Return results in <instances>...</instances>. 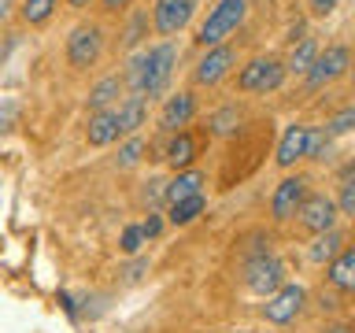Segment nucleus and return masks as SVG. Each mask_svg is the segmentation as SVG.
<instances>
[{
  "label": "nucleus",
  "instance_id": "nucleus-16",
  "mask_svg": "<svg viewBox=\"0 0 355 333\" xmlns=\"http://www.w3.org/2000/svg\"><path fill=\"white\" fill-rule=\"evenodd\" d=\"M204 171H178L171 185H163V200L166 204H178V200H189L196 193H204Z\"/></svg>",
  "mask_w": 355,
  "mask_h": 333
},
{
  "label": "nucleus",
  "instance_id": "nucleus-39",
  "mask_svg": "<svg viewBox=\"0 0 355 333\" xmlns=\"http://www.w3.org/2000/svg\"><path fill=\"white\" fill-rule=\"evenodd\" d=\"M348 74H352V85H355V63H352V67H348Z\"/></svg>",
  "mask_w": 355,
  "mask_h": 333
},
{
  "label": "nucleus",
  "instance_id": "nucleus-24",
  "mask_svg": "<svg viewBox=\"0 0 355 333\" xmlns=\"http://www.w3.org/2000/svg\"><path fill=\"white\" fill-rule=\"evenodd\" d=\"M329 144H333V137L326 133V126H307V152H304V160H326Z\"/></svg>",
  "mask_w": 355,
  "mask_h": 333
},
{
  "label": "nucleus",
  "instance_id": "nucleus-27",
  "mask_svg": "<svg viewBox=\"0 0 355 333\" xmlns=\"http://www.w3.org/2000/svg\"><path fill=\"white\" fill-rule=\"evenodd\" d=\"M237 122H241V111L237 108H222V111L211 115V133H230Z\"/></svg>",
  "mask_w": 355,
  "mask_h": 333
},
{
  "label": "nucleus",
  "instance_id": "nucleus-13",
  "mask_svg": "<svg viewBox=\"0 0 355 333\" xmlns=\"http://www.w3.org/2000/svg\"><path fill=\"white\" fill-rule=\"evenodd\" d=\"M144 119H148V100L137 96V93H130V96L119 104V111H115L119 137H133V133H137V130L144 126Z\"/></svg>",
  "mask_w": 355,
  "mask_h": 333
},
{
  "label": "nucleus",
  "instance_id": "nucleus-32",
  "mask_svg": "<svg viewBox=\"0 0 355 333\" xmlns=\"http://www.w3.org/2000/svg\"><path fill=\"white\" fill-rule=\"evenodd\" d=\"M144 26H148V15H144V11H137V15L130 19V26H126V44H137Z\"/></svg>",
  "mask_w": 355,
  "mask_h": 333
},
{
  "label": "nucleus",
  "instance_id": "nucleus-26",
  "mask_svg": "<svg viewBox=\"0 0 355 333\" xmlns=\"http://www.w3.org/2000/svg\"><path fill=\"white\" fill-rule=\"evenodd\" d=\"M141 155H144V141L137 137V133H133V137L119 148L115 163H119V166H137V163H141Z\"/></svg>",
  "mask_w": 355,
  "mask_h": 333
},
{
  "label": "nucleus",
  "instance_id": "nucleus-11",
  "mask_svg": "<svg viewBox=\"0 0 355 333\" xmlns=\"http://www.w3.org/2000/svg\"><path fill=\"white\" fill-rule=\"evenodd\" d=\"M233 63H237V52H233L230 44L207 49V56L196 63V71H193V82H196V85H218L222 78L233 71Z\"/></svg>",
  "mask_w": 355,
  "mask_h": 333
},
{
  "label": "nucleus",
  "instance_id": "nucleus-9",
  "mask_svg": "<svg viewBox=\"0 0 355 333\" xmlns=\"http://www.w3.org/2000/svg\"><path fill=\"white\" fill-rule=\"evenodd\" d=\"M304 200H307V178H304V174L285 178V182L274 189V196H270V215H274L277 222H288L293 215H300Z\"/></svg>",
  "mask_w": 355,
  "mask_h": 333
},
{
  "label": "nucleus",
  "instance_id": "nucleus-33",
  "mask_svg": "<svg viewBox=\"0 0 355 333\" xmlns=\"http://www.w3.org/2000/svg\"><path fill=\"white\" fill-rule=\"evenodd\" d=\"M133 0H100V8L107 11V15H119V11H126Z\"/></svg>",
  "mask_w": 355,
  "mask_h": 333
},
{
  "label": "nucleus",
  "instance_id": "nucleus-22",
  "mask_svg": "<svg viewBox=\"0 0 355 333\" xmlns=\"http://www.w3.org/2000/svg\"><path fill=\"white\" fill-rule=\"evenodd\" d=\"M340 244H344V237L337 230H326V233H318L315 237V244H311V259L315 263H329L333 255L340 252Z\"/></svg>",
  "mask_w": 355,
  "mask_h": 333
},
{
  "label": "nucleus",
  "instance_id": "nucleus-17",
  "mask_svg": "<svg viewBox=\"0 0 355 333\" xmlns=\"http://www.w3.org/2000/svg\"><path fill=\"white\" fill-rule=\"evenodd\" d=\"M119 137V122H115V111H93L89 115V126H85V141L93 148H104Z\"/></svg>",
  "mask_w": 355,
  "mask_h": 333
},
{
  "label": "nucleus",
  "instance_id": "nucleus-10",
  "mask_svg": "<svg viewBox=\"0 0 355 333\" xmlns=\"http://www.w3.org/2000/svg\"><path fill=\"white\" fill-rule=\"evenodd\" d=\"M300 222H304V230H311L318 237V233L337 226V204L326 193H307L304 207H300Z\"/></svg>",
  "mask_w": 355,
  "mask_h": 333
},
{
  "label": "nucleus",
  "instance_id": "nucleus-15",
  "mask_svg": "<svg viewBox=\"0 0 355 333\" xmlns=\"http://www.w3.org/2000/svg\"><path fill=\"white\" fill-rule=\"evenodd\" d=\"M329 285L340 289V293H355V244L340 248L329 259Z\"/></svg>",
  "mask_w": 355,
  "mask_h": 333
},
{
  "label": "nucleus",
  "instance_id": "nucleus-29",
  "mask_svg": "<svg viewBox=\"0 0 355 333\" xmlns=\"http://www.w3.org/2000/svg\"><path fill=\"white\" fill-rule=\"evenodd\" d=\"M15 119H19V100H11V96H0V133L15 126Z\"/></svg>",
  "mask_w": 355,
  "mask_h": 333
},
{
  "label": "nucleus",
  "instance_id": "nucleus-4",
  "mask_svg": "<svg viewBox=\"0 0 355 333\" xmlns=\"http://www.w3.org/2000/svg\"><path fill=\"white\" fill-rule=\"evenodd\" d=\"M100 52H104V30L96 22H78L67 37V63L74 71H89L100 60Z\"/></svg>",
  "mask_w": 355,
  "mask_h": 333
},
{
  "label": "nucleus",
  "instance_id": "nucleus-2",
  "mask_svg": "<svg viewBox=\"0 0 355 333\" xmlns=\"http://www.w3.org/2000/svg\"><path fill=\"white\" fill-rule=\"evenodd\" d=\"M178 67V49L171 41L141 52V96H159L171 85V74Z\"/></svg>",
  "mask_w": 355,
  "mask_h": 333
},
{
  "label": "nucleus",
  "instance_id": "nucleus-12",
  "mask_svg": "<svg viewBox=\"0 0 355 333\" xmlns=\"http://www.w3.org/2000/svg\"><path fill=\"white\" fill-rule=\"evenodd\" d=\"M196 115V96L193 93H171L166 96V104L159 111V130L166 133H178L182 126H189Z\"/></svg>",
  "mask_w": 355,
  "mask_h": 333
},
{
  "label": "nucleus",
  "instance_id": "nucleus-30",
  "mask_svg": "<svg viewBox=\"0 0 355 333\" xmlns=\"http://www.w3.org/2000/svg\"><path fill=\"white\" fill-rule=\"evenodd\" d=\"M141 244H144L141 226H126V233H122V252H126V255H137Z\"/></svg>",
  "mask_w": 355,
  "mask_h": 333
},
{
  "label": "nucleus",
  "instance_id": "nucleus-34",
  "mask_svg": "<svg viewBox=\"0 0 355 333\" xmlns=\"http://www.w3.org/2000/svg\"><path fill=\"white\" fill-rule=\"evenodd\" d=\"M159 230H163V222L155 219V215H148V222H141V233H144V237H159Z\"/></svg>",
  "mask_w": 355,
  "mask_h": 333
},
{
  "label": "nucleus",
  "instance_id": "nucleus-6",
  "mask_svg": "<svg viewBox=\"0 0 355 333\" xmlns=\"http://www.w3.org/2000/svg\"><path fill=\"white\" fill-rule=\"evenodd\" d=\"M348 67H352V52L344 49V44H329L326 52L315 56L311 71L304 74V78H307V89H322V85L337 82L340 74H348Z\"/></svg>",
  "mask_w": 355,
  "mask_h": 333
},
{
  "label": "nucleus",
  "instance_id": "nucleus-8",
  "mask_svg": "<svg viewBox=\"0 0 355 333\" xmlns=\"http://www.w3.org/2000/svg\"><path fill=\"white\" fill-rule=\"evenodd\" d=\"M196 4H200V0H155V8H152V26H155V33L171 37V33L185 30L189 19L196 15Z\"/></svg>",
  "mask_w": 355,
  "mask_h": 333
},
{
  "label": "nucleus",
  "instance_id": "nucleus-38",
  "mask_svg": "<svg viewBox=\"0 0 355 333\" xmlns=\"http://www.w3.org/2000/svg\"><path fill=\"white\" fill-rule=\"evenodd\" d=\"M329 333H355V330H352V326H333Z\"/></svg>",
  "mask_w": 355,
  "mask_h": 333
},
{
  "label": "nucleus",
  "instance_id": "nucleus-37",
  "mask_svg": "<svg viewBox=\"0 0 355 333\" xmlns=\"http://www.w3.org/2000/svg\"><path fill=\"white\" fill-rule=\"evenodd\" d=\"M71 8H89V0H67Z\"/></svg>",
  "mask_w": 355,
  "mask_h": 333
},
{
  "label": "nucleus",
  "instance_id": "nucleus-25",
  "mask_svg": "<svg viewBox=\"0 0 355 333\" xmlns=\"http://www.w3.org/2000/svg\"><path fill=\"white\" fill-rule=\"evenodd\" d=\"M352 130H355V108H340L337 115L326 122V133H329V137H344V133H352Z\"/></svg>",
  "mask_w": 355,
  "mask_h": 333
},
{
  "label": "nucleus",
  "instance_id": "nucleus-5",
  "mask_svg": "<svg viewBox=\"0 0 355 333\" xmlns=\"http://www.w3.org/2000/svg\"><path fill=\"white\" fill-rule=\"evenodd\" d=\"M285 63L282 60H270V56H259V60L244 63L241 74H237V89L241 93H274V89L285 85Z\"/></svg>",
  "mask_w": 355,
  "mask_h": 333
},
{
  "label": "nucleus",
  "instance_id": "nucleus-14",
  "mask_svg": "<svg viewBox=\"0 0 355 333\" xmlns=\"http://www.w3.org/2000/svg\"><path fill=\"white\" fill-rule=\"evenodd\" d=\"M304 152H307V126L293 122L277 141V166H293L296 160H304Z\"/></svg>",
  "mask_w": 355,
  "mask_h": 333
},
{
  "label": "nucleus",
  "instance_id": "nucleus-28",
  "mask_svg": "<svg viewBox=\"0 0 355 333\" xmlns=\"http://www.w3.org/2000/svg\"><path fill=\"white\" fill-rule=\"evenodd\" d=\"M337 211L340 215H348V219H355V182H340V193H337Z\"/></svg>",
  "mask_w": 355,
  "mask_h": 333
},
{
  "label": "nucleus",
  "instance_id": "nucleus-21",
  "mask_svg": "<svg viewBox=\"0 0 355 333\" xmlns=\"http://www.w3.org/2000/svg\"><path fill=\"white\" fill-rule=\"evenodd\" d=\"M60 8V0H22L19 4V15L26 26H41V22L52 19V11Z\"/></svg>",
  "mask_w": 355,
  "mask_h": 333
},
{
  "label": "nucleus",
  "instance_id": "nucleus-23",
  "mask_svg": "<svg viewBox=\"0 0 355 333\" xmlns=\"http://www.w3.org/2000/svg\"><path fill=\"white\" fill-rule=\"evenodd\" d=\"M204 207H207L204 193H196V196H189V200H178V204H171V222H174V226H189V222H193Z\"/></svg>",
  "mask_w": 355,
  "mask_h": 333
},
{
  "label": "nucleus",
  "instance_id": "nucleus-35",
  "mask_svg": "<svg viewBox=\"0 0 355 333\" xmlns=\"http://www.w3.org/2000/svg\"><path fill=\"white\" fill-rule=\"evenodd\" d=\"M15 15V0H0V22H8Z\"/></svg>",
  "mask_w": 355,
  "mask_h": 333
},
{
  "label": "nucleus",
  "instance_id": "nucleus-1",
  "mask_svg": "<svg viewBox=\"0 0 355 333\" xmlns=\"http://www.w3.org/2000/svg\"><path fill=\"white\" fill-rule=\"evenodd\" d=\"M244 19H248V0H218L207 11L204 26L196 30V44L200 49H218V44H226L241 30Z\"/></svg>",
  "mask_w": 355,
  "mask_h": 333
},
{
  "label": "nucleus",
  "instance_id": "nucleus-20",
  "mask_svg": "<svg viewBox=\"0 0 355 333\" xmlns=\"http://www.w3.org/2000/svg\"><path fill=\"white\" fill-rule=\"evenodd\" d=\"M318 52H322V49H318L315 37H300V41L293 44V52H288V60H285V71H288V74H307Z\"/></svg>",
  "mask_w": 355,
  "mask_h": 333
},
{
  "label": "nucleus",
  "instance_id": "nucleus-3",
  "mask_svg": "<svg viewBox=\"0 0 355 333\" xmlns=\"http://www.w3.org/2000/svg\"><path fill=\"white\" fill-rule=\"evenodd\" d=\"M244 285H248L252 293H259V296L277 293V289L285 285V263L277 259L270 248L255 252L252 259L244 263Z\"/></svg>",
  "mask_w": 355,
  "mask_h": 333
},
{
  "label": "nucleus",
  "instance_id": "nucleus-31",
  "mask_svg": "<svg viewBox=\"0 0 355 333\" xmlns=\"http://www.w3.org/2000/svg\"><path fill=\"white\" fill-rule=\"evenodd\" d=\"M337 4H340V0H307V11L315 19H329L333 11H337Z\"/></svg>",
  "mask_w": 355,
  "mask_h": 333
},
{
  "label": "nucleus",
  "instance_id": "nucleus-19",
  "mask_svg": "<svg viewBox=\"0 0 355 333\" xmlns=\"http://www.w3.org/2000/svg\"><path fill=\"white\" fill-rule=\"evenodd\" d=\"M166 163L174 166V171H189L196 160V141H193V133H185V130H178L174 133V141L166 144V155H163Z\"/></svg>",
  "mask_w": 355,
  "mask_h": 333
},
{
  "label": "nucleus",
  "instance_id": "nucleus-36",
  "mask_svg": "<svg viewBox=\"0 0 355 333\" xmlns=\"http://www.w3.org/2000/svg\"><path fill=\"white\" fill-rule=\"evenodd\" d=\"M340 182H355V160L348 166H340Z\"/></svg>",
  "mask_w": 355,
  "mask_h": 333
},
{
  "label": "nucleus",
  "instance_id": "nucleus-18",
  "mask_svg": "<svg viewBox=\"0 0 355 333\" xmlns=\"http://www.w3.org/2000/svg\"><path fill=\"white\" fill-rule=\"evenodd\" d=\"M126 89V82H122V74H107L100 78V82L89 89V111H111V104L119 100V93Z\"/></svg>",
  "mask_w": 355,
  "mask_h": 333
},
{
  "label": "nucleus",
  "instance_id": "nucleus-7",
  "mask_svg": "<svg viewBox=\"0 0 355 333\" xmlns=\"http://www.w3.org/2000/svg\"><path fill=\"white\" fill-rule=\"evenodd\" d=\"M307 304V293H304V285H282L277 293L266 296V304H263V318L266 322H274V326H288L300 311H304Z\"/></svg>",
  "mask_w": 355,
  "mask_h": 333
}]
</instances>
